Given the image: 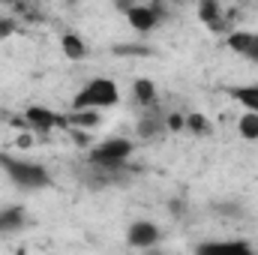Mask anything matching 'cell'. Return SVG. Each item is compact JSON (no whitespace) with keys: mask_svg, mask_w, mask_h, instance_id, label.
<instances>
[{"mask_svg":"<svg viewBox=\"0 0 258 255\" xmlns=\"http://www.w3.org/2000/svg\"><path fill=\"white\" fill-rule=\"evenodd\" d=\"M117 102H120L117 81L105 78V75H96V78L81 84V90L72 99V111H105V108H111Z\"/></svg>","mask_w":258,"mask_h":255,"instance_id":"cell-1","label":"cell"},{"mask_svg":"<svg viewBox=\"0 0 258 255\" xmlns=\"http://www.w3.org/2000/svg\"><path fill=\"white\" fill-rule=\"evenodd\" d=\"M0 165H3V174L12 180V186H18V189L39 192L51 186V174L42 162L24 159V156H0Z\"/></svg>","mask_w":258,"mask_h":255,"instance_id":"cell-2","label":"cell"},{"mask_svg":"<svg viewBox=\"0 0 258 255\" xmlns=\"http://www.w3.org/2000/svg\"><path fill=\"white\" fill-rule=\"evenodd\" d=\"M132 153H135V144H132L129 138L114 135V138L99 141V144L87 153V159H90V165H96V168L117 171V168H123L129 159H132Z\"/></svg>","mask_w":258,"mask_h":255,"instance_id":"cell-3","label":"cell"},{"mask_svg":"<svg viewBox=\"0 0 258 255\" xmlns=\"http://www.w3.org/2000/svg\"><path fill=\"white\" fill-rule=\"evenodd\" d=\"M123 15L135 33H153L162 24V6L156 3H129L123 6Z\"/></svg>","mask_w":258,"mask_h":255,"instance_id":"cell-4","label":"cell"},{"mask_svg":"<svg viewBox=\"0 0 258 255\" xmlns=\"http://www.w3.org/2000/svg\"><path fill=\"white\" fill-rule=\"evenodd\" d=\"M162 240V228L153 219H132L126 228V243L132 249H153Z\"/></svg>","mask_w":258,"mask_h":255,"instance_id":"cell-5","label":"cell"},{"mask_svg":"<svg viewBox=\"0 0 258 255\" xmlns=\"http://www.w3.org/2000/svg\"><path fill=\"white\" fill-rule=\"evenodd\" d=\"M225 48L249 63H258V30H246V27H234L225 36Z\"/></svg>","mask_w":258,"mask_h":255,"instance_id":"cell-6","label":"cell"},{"mask_svg":"<svg viewBox=\"0 0 258 255\" xmlns=\"http://www.w3.org/2000/svg\"><path fill=\"white\" fill-rule=\"evenodd\" d=\"M24 120H27V126L33 129V132H51V129H57V126H66L63 114H57V111H51L45 105H30L24 111Z\"/></svg>","mask_w":258,"mask_h":255,"instance_id":"cell-7","label":"cell"},{"mask_svg":"<svg viewBox=\"0 0 258 255\" xmlns=\"http://www.w3.org/2000/svg\"><path fill=\"white\" fill-rule=\"evenodd\" d=\"M195 255H258L249 240H204L195 246Z\"/></svg>","mask_w":258,"mask_h":255,"instance_id":"cell-8","label":"cell"},{"mask_svg":"<svg viewBox=\"0 0 258 255\" xmlns=\"http://www.w3.org/2000/svg\"><path fill=\"white\" fill-rule=\"evenodd\" d=\"M198 18H201V24L207 27V30H213V33H222V36H228L234 27L228 24V15H225V9L219 6V3H201L198 6Z\"/></svg>","mask_w":258,"mask_h":255,"instance_id":"cell-9","label":"cell"},{"mask_svg":"<svg viewBox=\"0 0 258 255\" xmlns=\"http://www.w3.org/2000/svg\"><path fill=\"white\" fill-rule=\"evenodd\" d=\"M237 105H243L246 114H258V84H234L225 90Z\"/></svg>","mask_w":258,"mask_h":255,"instance_id":"cell-10","label":"cell"},{"mask_svg":"<svg viewBox=\"0 0 258 255\" xmlns=\"http://www.w3.org/2000/svg\"><path fill=\"white\" fill-rule=\"evenodd\" d=\"M60 51H63L66 60H84L87 54H90V48H87V39L84 36H78V33H63L60 36Z\"/></svg>","mask_w":258,"mask_h":255,"instance_id":"cell-11","label":"cell"},{"mask_svg":"<svg viewBox=\"0 0 258 255\" xmlns=\"http://www.w3.org/2000/svg\"><path fill=\"white\" fill-rule=\"evenodd\" d=\"M132 96L141 108H153L156 105V84L153 78H135L132 81Z\"/></svg>","mask_w":258,"mask_h":255,"instance_id":"cell-12","label":"cell"},{"mask_svg":"<svg viewBox=\"0 0 258 255\" xmlns=\"http://www.w3.org/2000/svg\"><path fill=\"white\" fill-rule=\"evenodd\" d=\"M24 225H27V210L24 207H3L0 210V234L18 231Z\"/></svg>","mask_w":258,"mask_h":255,"instance_id":"cell-13","label":"cell"},{"mask_svg":"<svg viewBox=\"0 0 258 255\" xmlns=\"http://www.w3.org/2000/svg\"><path fill=\"white\" fill-rule=\"evenodd\" d=\"M186 129L192 132L195 138H204V135H210V132H213V123H210V117H207V114L192 111V114H186Z\"/></svg>","mask_w":258,"mask_h":255,"instance_id":"cell-14","label":"cell"},{"mask_svg":"<svg viewBox=\"0 0 258 255\" xmlns=\"http://www.w3.org/2000/svg\"><path fill=\"white\" fill-rule=\"evenodd\" d=\"M237 135L243 141H258V114H240L237 117Z\"/></svg>","mask_w":258,"mask_h":255,"instance_id":"cell-15","label":"cell"},{"mask_svg":"<svg viewBox=\"0 0 258 255\" xmlns=\"http://www.w3.org/2000/svg\"><path fill=\"white\" fill-rule=\"evenodd\" d=\"M66 123H72V126H99V111H69V117H66Z\"/></svg>","mask_w":258,"mask_h":255,"instance_id":"cell-16","label":"cell"},{"mask_svg":"<svg viewBox=\"0 0 258 255\" xmlns=\"http://www.w3.org/2000/svg\"><path fill=\"white\" fill-rule=\"evenodd\" d=\"M159 129H168V126H165V120H162L159 114H153V117L147 114V117H144V123L138 126V132H141L144 138H150V135H153V132H159Z\"/></svg>","mask_w":258,"mask_h":255,"instance_id":"cell-17","label":"cell"},{"mask_svg":"<svg viewBox=\"0 0 258 255\" xmlns=\"http://www.w3.org/2000/svg\"><path fill=\"white\" fill-rule=\"evenodd\" d=\"M12 33H15V24L6 21V18H0V39H3V36H12Z\"/></svg>","mask_w":258,"mask_h":255,"instance_id":"cell-18","label":"cell"}]
</instances>
